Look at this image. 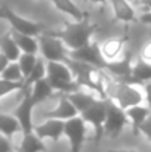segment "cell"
Returning <instances> with one entry per match:
<instances>
[{
  "label": "cell",
  "instance_id": "cell-15",
  "mask_svg": "<svg viewBox=\"0 0 151 152\" xmlns=\"http://www.w3.org/2000/svg\"><path fill=\"white\" fill-rule=\"evenodd\" d=\"M70 58L80 61L83 64H89V65H95V66H104V61L99 53V48H98V37L94 39L89 45L76 49V50L70 52Z\"/></svg>",
  "mask_w": 151,
  "mask_h": 152
},
{
  "label": "cell",
  "instance_id": "cell-21",
  "mask_svg": "<svg viewBox=\"0 0 151 152\" xmlns=\"http://www.w3.org/2000/svg\"><path fill=\"white\" fill-rule=\"evenodd\" d=\"M48 142L40 139L34 132L22 133L18 145V152H46Z\"/></svg>",
  "mask_w": 151,
  "mask_h": 152
},
{
  "label": "cell",
  "instance_id": "cell-6",
  "mask_svg": "<svg viewBox=\"0 0 151 152\" xmlns=\"http://www.w3.org/2000/svg\"><path fill=\"white\" fill-rule=\"evenodd\" d=\"M98 48L104 64H113L123 59L130 52V39L127 33L110 34L98 39ZM104 65V66H105Z\"/></svg>",
  "mask_w": 151,
  "mask_h": 152
},
{
  "label": "cell",
  "instance_id": "cell-32",
  "mask_svg": "<svg viewBox=\"0 0 151 152\" xmlns=\"http://www.w3.org/2000/svg\"><path fill=\"white\" fill-rule=\"evenodd\" d=\"M13 142L7 136L0 133V152H13Z\"/></svg>",
  "mask_w": 151,
  "mask_h": 152
},
{
  "label": "cell",
  "instance_id": "cell-29",
  "mask_svg": "<svg viewBox=\"0 0 151 152\" xmlns=\"http://www.w3.org/2000/svg\"><path fill=\"white\" fill-rule=\"evenodd\" d=\"M102 152H147L139 145H129V143H108Z\"/></svg>",
  "mask_w": 151,
  "mask_h": 152
},
{
  "label": "cell",
  "instance_id": "cell-3",
  "mask_svg": "<svg viewBox=\"0 0 151 152\" xmlns=\"http://www.w3.org/2000/svg\"><path fill=\"white\" fill-rule=\"evenodd\" d=\"M67 62H68L70 68L73 69L74 77L82 87H86V89L96 92L101 98L105 99V84L108 81L110 72L104 66L83 64L80 61L73 59V58H70Z\"/></svg>",
  "mask_w": 151,
  "mask_h": 152
},
{
  "label": "cell",
  "instance_id": "cell-1",
  "mask_svg": "<svg viewBox=\"0 0 151 152\" xmlns=\"http://www.w3.org/2000/svg\"><path fill=\"white\" fill-rule=\"evenodd\" d=\"M105 99L126 111L130 106L144 103V90L138 83L120 80L110 74L105 84Z\"/></svg>",
  "mask_w": 151,
  "mask_h": 152
},
{
  "label": "cell",
  "instance_id": "cell-35",
  "mask_svg": "<svg viewBox=\"0 0 151 152\" xmlns=\"http://www.w3.org/2000/svg\"><path fill=\"white\" fill-rule=\"evenodd\" d=\"M91 7H95V9H101V7H105L108 6V0H85Z\"/></svg>",
  "mask_w": 151,
  "mask_h": 152
},
{
  "label": "cell",
  "instance_id": "cell-12",
  "mask_svg": "<svg viewBox=\"0 0 151 152\" xmlns=\"http://www.w3.org/2000/svg\"><path fill=\"white\" fill-rule=\"evenodd\" d=\"M48 108L43 111L42 114V120L43 118H56V120H62L67 121L70 118H74L79 114V111L76 109V106L73 105V102L70 101L68 95H61L56 93L50 101L46 102Z\"/></svg>",
  "mask_w": 151,
  "mask_h": 152
},
{
  "label": "cell",
  "instance_id": "cell-20",
  "mask_svg": "<svg viewBox=\"0 0 151 152\" xmlns=\"http://www.w3.org/2000/svg\"><path fill=\"white\" fill-rule=\"evenodd\" d=\"M129 81L138 83V84H144L151 80V64L139 59L136 55L132 61V68H130V74H129Z\"/></svg>",
  "mask_w": 151,
  "mask_h": 152
},
{
  "label": "cell",
  "instance_id": "cell-5",
  "mask_svg": "<svg viewBox=\"0 0 151 152\" xmlns=\"http://www.w3.org/2000/svg\"><path fill=\"white\" fill-rule=\"evenodd\" d=\"M126 133H130V124L126 111L108 101V112L104 123V142L117 143Z\"/></svg>",
  "mask_w": 151,
  "mask_h": 152
},
{
  "label": "cell",
  "instance_id": "cell-26",
  "mask_svg": "<svg viewBox=\"0 0 151 152\" xmlns=\"http://www.w3.org/2000/svg\"><path fill=\"white\" fill-rule=\"evenodd\" d=\"M0 78H4V80H9V81H13V83H24V80H25L18 62H9L6 69L1 72Z\"/></svg>",
  "mask_w": 151,
  "mask_h": 152
},
{
  "label": "cell",
  "instance_id": "cell-16",
  "mask_svg": "<svg viewBox=\"0 0 151 152\" xmlns=\"http://www.w3.org/2000/svg\"><path fill=\"white\" fill-rule=\"evenodd\" d=\"M56 12L67 18V21H82L89 15L86 9H83L76 0H49Z\"/></svg>",
  "mask_w": 151,
  "mask_h": 152
},
{
  "label": "cell",
  "instance_id": "cell-4",
  "mask_svg": "<svg viewBox=\"0 0 151 152\" xmlns=\"http://www.w3.org/2000/svg\"><path fill=\"white\" fill-rule=\"evenodd\" d=\"M46 78L53 90L61 95H70L80 87L68 62H48Z\"/></svg>",
  "mask_w": 151,
  "mask_h": 152
},
{
  "label": "cell",
  "instance_id": "cell-27",
  "mask_svg": "<svg viewBox=\"0 0 151 152\" xmlns=\"http://www.w3.org/2000/svg\"><path fill=\"white\" fill-rule=\"evenodd\" d=\"M37 59H39V55H36V53H22V55L19 56V59L16 61V62L19 64L21 71H22V74H24L25 78H27V75L33 71V68H34ZM24 81H25V80H24Z\"/></svg>",
  "mask_w": 151,
  "mask_h": 152
},
{
  "label": "cell",
  "instance_id": "cell-9",
  "mask_svg": "<svg viewBox=\"0 0 151 152\" xmlns=\"http://www.w3.org/2000/svg\"><path fill=\"white\" fill-rule=\"evenodd\" d=\"M107 112H108V101L101 98L94 105H91L85 112L80 114L83 120L88 123L95 143L104 142V123L107 118Z\"/></svg>",
  "mask_w": 151,
  "mask_h": 152
},
{
  "label": "cell",
  "instance_id": "cell-11",
  "mask_svg": "<svg viewBox=\"0 0 151 152\" xmlns=\"http://www.w3.org/2000/svg\"><path fill=\"white\" fill-rule=\"evenodd\" d=\"M108 9L113 19L124 27L139 24V9L133 0H108Z\"/></svg>",
  "mask_w": 151,
  "mask_h": 152
},
{
  "label": "cell",
  "instance_id": "cell-2",
  "mask_svg": "<svg viewBox=\"0 0 151 152\" xmlns=\"http://www.w3.org/2000/svg\"><path fill=\"white\" fill-rule=\"evenodd\" d=\"M96 30L98 25L91 19V16H88L82 21H65L62 27L50 31L58 34L71 52L89 45L94 39H96Z\"/></svg>",
  "mask_w": 151,
  "mask_h": 152
},
{
  "label": "cell",
  "instance_id": "cell-28",
  "mask_svg": "<svg viewBox=\"0 0 151 152\" xmlns=\"http://www.w3.org/2000/svg\"><path fill=\"white\" fill-rule=\"evenodd\" d=\"M21 89H24V83H13V81L0 78V101L12 93H16Z\"/></svg>",
  "mask_w": 151,
  "mask_h": 152
},
{
  "label": "cell",
  "instance_id": "cell-33",
  "mask_svg": "<svg viewBox=\"0 0 151 152\" xmlns=\"http://www.w3.org/2000/svg\"><path fill=\"white\" fill-rule=\"evenodd\" d=\"M142 90H144V103L151 108V80L142 84Z\"/></svg>",
  "mask_w": 151,
  "mask_h": 152
},
{
  "label": "cell",
  "instance_id": "cell-19",
  "mask_svg": "<svg viewBox=\"0 0 151 152\" xmlns=\"http://www.w3.org/2000/svg\"><path fill=\"white\" fill-rule=\"evenodd\" d=\"M126 115L129 118L130 133L138 136L139 127L148 120V117L151 115V108L147 106L145 103H139V105H135V106H130L129 109H126Z\"/></svg>",
  "mask_w": 151,
  "mask_h": 152
},
{
  "label": "cell",
  "instance_id": "cell-31",
  "mask_svg": "<svg viewBox=\"0 0 151 152\" xmlns=\"http://www.w3.org/2000/svg\"><path fill=\"white\" fill-rule=\"evenodd\" d=\"M138 137H141L151 148V115L148 117V120L139 127V130H138Z\"/></svg>",
  "mask_w": 151,
  "mask_h": 152
},
{
  "label": "cell",
  "instance_id": "cell-17",
  "mask_svg": "<svg viewBox=\"0 0 151 152\" xmlns=\"http://www.w3.org/2000/svg\"><path fill=\"white\" fill-rule=\"evenodd\" d=\"M27 90H28V95H30L31 101L34 102L36 108L40 106V105H43V103H46V102L50 101V99L56 95V92H55L53 87L50 86L48 78H42V80L36 81V83L31 84Z\"/></svg>",
  "mask_w": 151,
  "mask_h": 152
},
{
  "label": "cell",
  "instance_id": "cell-22",
  "mask_svg": "<svg viewBox=\"0 0 151 152\" xmlns=\"http://www.w3.org/2000/svg\"><path fill=\"white\" fill-rule=\"evenodd\" d=\"M0 133L7 136L12 140L16 134H22L21 124L12 112H1L0 111Z\"/></svg>",
  "mask_w": 151,
  "mask_h": 152
},
{
  "label": "cell",
  "instance_id": "cell-39",
  "mask_svg": "<svg viewBox=\"0 0 151 152\" xmlns=\"http://www.w3.org/2000/svg\"><path fill=\"white\" fill-rule=\"evenodd\" d=\"M138 1H139V0H138Z\"/></svg>",
  "mask_w": 151,
  "mask_h": 152
},
{
  "label": "cell",
  "instance_id": "cell-10",
  "mask_svg": "<svg viewBox=\"0 0 151 152\" xmlns=\"http://www.w3.org/2000/svg\"><path fill=\"white\" fill-rule=\"evenodd\" d=\"M3 19L7 21V24L10 25L12 31L22 33V34H30V36L39 37L42 33L49 30L45 24H42L39 21H33V19H28V18H24V16L15 13L6 4H3Z\"/></svg>",
  "mask_w": 151,
  "mask_h": 152
},
{
  "label": "cell",
  "instance_id": "cell-24",
  "mask_svg": "<svg viewBox=\"0 0 151 152\" xmlns=\"http://www.w3.org/2000/svg\"><path fill=\"white\" fill-rule=\"evenodd\" d=\"M12 34H13V39H15L16 45L19 46V49H21L22 53H36V55H39V49H40L39 37L30 36V34L16 33V31H12Z\"/></svg>",
  "mask_w": 151,
  "mask_h": 152
},
{
  "label": "cell",
  "instance_id": "cell-34",
  "mask_svg": "<svg viewBox=\"0 0 151 152\" xmlns=\"http://www.w3.org/2000/svg\"><path fill=\"white\" fill-rule=\"evenodd\" d=\"M139 24L145 27H151V10L139 13Z\"/></svg>",
  "mask_w": 151,
  "mask_h": 152
},
{
  "label": "cell",
  "instance_id": "cell-14",
  "mask_svg": "<svg viewBox=\"0 0 151 152\" xmlns=\"http://www.w3.org/2000/svg\"><path fill=\"white\" fill-rule=\"evenodd\" d=\"M24 92L25 93H24L22 99L18 102V105L10 112L19 121L21 129H22V133H31V132H34V126H36V121H34L36 105H34V102L31 101V98L28 95V90L24 89Z\"/></svg>",
  "mask_w": 151,
  "mask_h": 152
},
{
  "label": "cell",
  "instance_id": "cell-18",
  "mask_svg": "<svg viewBox=\"0 0 151 152\" xmlns=\"http://www.w3.org/2000/svg\"><path fill=\"white\" fill-rule=\"evenodd\" d=\"M68 98H70V101L73 102V105L76 106V109L79 111V114L85 112L91 105H94L98 99H101V96L96 92H94L91 89H86V87H82V86L76 92L70 93Z\"/></svg>",
  "mask_w": 151,
  "mask_h": 152
},
{
  "label": "cell",
  "instance_id": "cell-8",
  "mask_svg": "<svg viewBox=\"0 0 151 152\" xmlns=\"http://www.w3.org/2000/svg\"><path fill=\"white\" fill-rule=\"evenodd\" d=\"M89 134L92 136V132L88 126V123L83 120L82 115H77L74 118H70L65 121V132L64 139L68 145L70 152H83L85 145L89 139Z\"/></svg>",
  "mask_w": 151,
  "mask_h": 152
},
{
  "label": "cell",
  "instance_id": "cell-13",
  "mask_svg": "<svg viewBox=\"0 0 151 152\" xmlns=\"http://www.w3.org/2000/svg\"><path fill=\"white\" fill-rule=\"evenodd\" d=\"M65 121L56 118H43L34 126V133L49 143H59L64 140Z\"/></svg>",
  "mask_w": 151,
  "mask_h": 152
},
{
  "label": "cell",
  "instance_id": "cell-38",
  "mask_svg": "<svg viewBox=\"0 0 151 152\" xmlns=\"http://www.w3.org/2000/svg\"><path fill=\"white\" fill-rule=\"evenodd\" d=\"M0 19H3V6H0Z\"/></svg>",
  "mask_w": 151,
  "mask_h": 152
},
{
  "label": "cell",
  "instance_id": "cell-30",
  "mask_svg": "<svg viewBox=\"0 0 151 152\" xmlns=\"http://www.w3.org/2000/svg\"><path fill=\"white\" fill-rule=\"evenodd\" d=\"M135 55H136L139 59H142V61L151 64V36H148L147 39H144V40L139 43L138 49L135 50Z\"/></svg>",
  "mask_w": 151,
  "mask_h": 152
},
{
  "label": "cell",
  "instance_id": "cell-37",
  "mask_svg": "<svg viewBox=\"0 0 151 152\" xmlns=\"http://www.w3.org/2000/svg\"><path fill=\"white\" fill-rule=\"evenodd\" d=\"M9 62H10V61H9V59L0 52V75H1V72L6 69V66L9 65Z\"/></svg>",
  "mask_w": 151,
  "mask_h": 152
},
{
  "label": "cell",
  "instance_id": "cell-23",
  "mask_svg": "<svg viewBox=\"0 0 151 152\" xmlns=\"http://www.w3.org/2000/svg\"><path fill=\"white\" fill-rule=\"evenodd\" d=\"M0 52L10 61V62H16L19 59V56L22 55V52L19 49V46L16 45L12 31L4 33L3 36H0Z\"/></svg>",
  "mask_w": 151,
  "mask_h": 152
},
{
  "label": "cell",
  "instance_id": "cell-25",
  "mask_svg": "<svg viewBox=\"0 0 151 152\" xmlns=\"http://www.w3.org/2000/svg\"><path fill=\"white\" fill-rule=\"evenodd\" d=\"M46 74H48V61L43 59L40 55H39V59L33 68V71L27 75L25 81H24V89H28L31 84H34L36 81L42 80V78H46Z\"/></svg>",
  "mask_w": 151,
  "mask_h": 152
},
{
  "label": "cell",
  "instance_id": "cell-36",
  "mask_svg": "<svg viewBox=\"0 0 151 152\" xmlns=\"http://www.w3.org/2000/svg\"><path fill=\"white\" fill-rule=\"evenodd\" d=\"M138 9H139V13L151 10V0H139L138 1Z\"/></svg>",
  "mask_w": 151,
  "mask_h": 152
},
{
  "label": "cell",
  "instance_id": "cell-7",
  "mask_svg": "<svg viewBox=\"0 0 151 152\" xmlns=\"http://www.w3.org/2000/svg\"><path fill=\"white\" fill-rule=\"evenodd\" d=\"M39 55L48 62H67L70 59V49L64 40L50 30L39 36Z\"/></svg>",
  "mask_w": 151,
  "mask_h": 152
}]
</instances>
